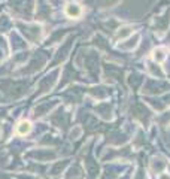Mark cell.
<instances>
[{"label": "cell", "instance_id": "obj_3", "mask_svg": "<svg viewBox=\"0 0 170 179\" xmlns=\"http://www.w3.org/2000/svg\"><path fill=\"white\" fill-rule=\"evenodd\" d=\"M154 58L157 60V61H163V60H164V49H163V48L155 49V51H154Z\"/></svg>", "mask_w": 170, "mask_h": 179}, {"label": "cell", "instance_id": "obj_2", "mask_svg": "<svg viewBox=\"0 0 170 179\" xmlns=\"http://www.w3.org/2000/svg\"><path fill=\"white\" fill-rule=\"evenodd\" d=\"M30 128H32V126H30V122L28 121H23L19 126H18L17 131L19 133V134H27L28 131H30Z\"/></svg>", "mask_w": 170, "mask_h": 179}, {"label": "cell", "instance_id": "obj_1", "mask_svg": "<svg viewBox=\"0 0 170 179\" xmlns=\"http://www.w3.org/2000/svg\"><path fill=\"white\" fill-rule=\"evenodd\" d=\"M66 14L70 18H78V17H81L82 9H81V6H78L75 3H69L67 6H66Z\"/></svg>", "mask_w": 170, "mask_h": 179}]
</instances>
